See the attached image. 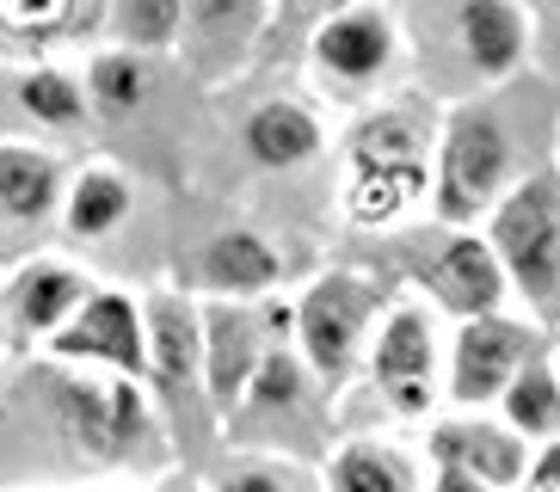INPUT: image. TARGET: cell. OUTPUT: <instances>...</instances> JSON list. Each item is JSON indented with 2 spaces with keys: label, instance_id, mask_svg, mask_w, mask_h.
<instances>
[{
  "label": "cell",
  "instance_id": "cell-6",
  "mask_svg": "<svg viewBox=\"0 0 560 492\" xmlns=\"http://www.w3.org/2000/svg\"><path fill=\"white\" fill-rule=\"evenodd\" d=\"M50 351L62 363H100L112 376H149V320H142V302L124 290H93L74 308V320L50 332Z\"/></svg>",
  "mask_w": 560,
  "mask_h": 492
},
{
  "label": "cell",
  "instance_id": "cell-22",
  "mask_svg": "<svg viewBox=\"0 0 560 492\" xmlns=\"http://www.w3.org/2000/svg\"><path fill=\"white\" fill-rule=\"evenodd\" d=\"M124 215H130V179H124L117 166H86L81 179L68 185L62 229L74 234V241H100V234H112Z\"/></svg>",
  "mask_w": 560,
  "mask_h": 492
},
{
  "label": "cell",
  "instance_id": "cell-11",
  "mask_svg": "<svg viewBox=\"0 0 560 492\" xmlns=\"http://www.w3.org/2000/svg\"><path fill=\"white\" fill-rule=\"evenodd\" d=\"M419 283H425V290L438 295L456 320L499 314V302H505V290H511L493 241H480V234H468V229L450 234V241H438V253L419 265Z\"/></svg>",
  "mask_w": 560,
  "mask_h": 492
},
{
  "label": "cell",
  "instance_id": "cell-28",
  "mask_svg": "<svg viewBox=\"0 0 560 492\" xmlns=\"http://www.w3.org/2000/svg\"><path fill=\"white\" fill-rule=\"evenodd\" d=\"M215 492H302V475L283 468V461H241V468L222 475Z\"/></svg>",
  "mask_w": 560,
  "mask_h": 492
},
{
  "label": "cell",
  "instance_id": "cell-20",
  "mask_svg": "<svg viewBox=\"0 0 560 492\" xmlns=\"http://www.w3.org/2000/svg\"><path fill=\"white\" fill-rule=\"evenodd\" d=\"M247 148H253L259 166L290 173V166L320 154V124H314V112H302L290 98H271V105H259V112L247 117Z\"/></svg>",
  "mask_w": 560,
  "mask_h": 492
},
{
  "label": "cell",
  "instance_id": "cell-5",
  "mask_svg": "<svg viewBox=\"0 0 560 492\" xmlns=\"http://www.w3.org/2000/svg\"><path fill=\"white\" fill-rule=\"evenodd\" d=\"M56 394H62L68 437L81 443L86 456H105V461L124 456V461H136L154 443V412H149V394L136 388V376H112V382L68 376Z\"/></svg>",
  "mask_w": 560,
  "mask_h": 492
},
{
  "label": "cell",
  "instance_id": "cell-29",
  "mask_svg": "<svg viewBox=\"0 0 560 492\" xmlns=\"http://www.w3.org/2000/svg\"><path fill=\"white\" fill-rule=\"evenodd\" d=\"M529 492H560V443H548V456L542 461H529Z\"/></svg>",
  "mask_w": 560,
  "mask_h": 492
},
{
  "label": "cell",
  "instance_id": "cell-27",
  "mask_svg": "<svg viewBox=\"0 0 560 492\" xmlns=\"http://www.w3.org/2000/svg\"><path fill=\"white\" fill-rule=\"evenodd\" d=\"M247 400L253 412H302L308 407V358L290 344H271V358L247 382Z\"/></svg>",
  "mask_w": 560,
  "mask_h": 492
},
{
  "label": "cell",
  "instance_id": "cell-33",
  "mask_svg": "<svg viewBox=\"0 0 560 492\" xmlns=\"http://www.w3.org/2000/svg\"><path fill=\"white\" fill-rule=\"evenodd\" d=\"M555 7H560V0H555Z\"/></svg>",
  "mask_w": 560,
  "mask_h": 492
},
{
  "label": "cell",
  "instance_id": "cell-14",
  "mask_svg": "<svg viewBox=\"0 0 560 492\" xmlns=\"http://www.w3.org/2000/svg\"><path fill=\"white\" fill-rule=\"evenodd\" d=\"M112 13V0H0V44L19 56H44L56 44L93 37Z\"/></svg>",
  "mask_w": 560,
  "mask_h": 492
},
{
  "label": "cell",
  "instance_id": "cell-7",
  "mask_svg": "<svg viewBox=\"0 0 560 492\" xmlns=\"http://www.w3.org/2000/svg\"><path fill=\"white\" fill-rule=\"evenodd\" d=\"M290 327V314L271 308H241L229 295H215L210 308H203V376H210V400L222 412H234L247 400V382L265 358H271V332Z\"/></svg>",
  "mask_w": 560,
  "mask_h": 492
},
{
  "label": "cell",
  "instance_id": "cell-16",
  "mask_svg": "<svg viewBox=\"0 0 560 492\" xmlns=\"http://www.w3.org/2000/svg\"><path fill=\"white\" fill-rule=\"evenodd\" d=\"M62 185H68V173L56 154L25 148V142H0V222L44 229L62 210Z\"/></svg>",
  "mask_w": 560,
  "mask_h": 492
},
{
  "label": "cell",
  "instance_id": "cell-19",
  "mask_svg": "<svg viewBox=\"0 0 560 492\" xmlns=\"http://www.w3.org/2000/svg\"><path fill=\"white\" fill-rule=\"evenodd\" d=\"M203 283H210V295H259L278 283L283 259L271 253V241L265 234H247V229H229L215 234L210 246H203Z\"/></svg>",
  "mask_w": 560,
  "mask_h": 492
},
{
  "label": "cell",
  "instance_id": "cell-32",
  "mask_svg": "<svg viewBox=\"0 0 560 492\" xmlns=\"http://www.w3.org/2000/svg\"><path fill=\"white\" fill-rule=\"evenodd\" d=\"M161 492H198V480H185V475H173V480H166Z\"/></svg>",
  "mask_w": 560,
  "mask_h": 492
},
{
  "label": "cell",
  "instance_id": "cell-13",
  "mask_svg": "<svg viewBox=\"0 0 560 492\" xmlns=\"http://www.w3.org/2000/svg\"><path fill=\"white\" fill-rule=\"evenodd\" d=\"M431 456H438V468H462V475L487 480L493 492L529 480V443L511 425H493V419H450V425H438L431 431Z\"/></svg>",
  "mask_w": 560,
  "mask_h": 492
},
{
  "label": "cell",
  "instance_id": "cell-26",
  "mask_svg": "<svg viewBox=\"0 0 560 492\" xmlns=\"http://www.w3.org/2000/svg\"><path fill=\"white\" fill-rule=\"evenodd\" d=\"M105 25L124 49H173L185 37V0H112Z\"/></svg>",
  "mask_w": 560,
  "mask_h": 492
},
{
  "label": "cell",
  "instance_id": "cell-23",
  "mask_svg": "<svg viewBox=\"0 0 560 492\" xmlns=\"http://www.w3.org/2000/svg\"><path fill=\"white\" fill-rule=\"evenodd\" d=\"M499 407H505V425L517 437H560V376L555 363L536 351V358L511 376V388L499 394Z\"/></svg>",
  "mask_w": 560,
  "mask_h": 492
},
{
  "label": "cell",
  "instance_id": "cell-18",
  "mask_svg": "<svg viewBox=\"0 0 560 492\" xmlns=\"http://www.w3.org/2000/svg\"><path fill=\"white\" fill-rule=\"evenodd\" d=\"M456 32H462V49H468V62H475V74L499 81V74H511V68L524 62L529 19L517 13L511 0H462Z\"/></svg>",
  "mask_w": 560,
  "mask_h": 492
},
{
  "label": "cell",
  "instance_id": "cell-25",
  "mask_svg": "<svg viewBox=\"0 0 560 492\" xmlns=\"http://www.w3.org/2000/svg\"><path fill=\"white\" fill-rule=\"evenodd\" d=\"M149 62H142V49H105L93 56L86 68V98H93V112L105 117H130L142 112V98H149Z\"/></svg>",
  "mask_w": 560,
  "mask_h": 492
},
{
  "label": "cell",
  "instance_id": "cell-1",
  "mask_svg": "<svg viewBox=\"0 0 560 492\" xmlns=\"http://www.w3.org/2000/svg\"><path fill=\"white\" fill-rule=\"evenodd\" d=\"M438 173V136H431V112L419 98H395L376 105L351 130V191L346 210L358 229H388L412 210V197Z\"/></svg>",
  "mask_w": 560,
  "mask_h": 492
},
{
  "label": "cell",
  "instance_id": "cell-9",
  "mask_svg": "<svg viewBox=\"0 0 560 492\" xmlns=\"http://www.w3.org/2000/svg\"><path fill=\"white\" fill-rule=\"evenodd\" d=\"M542 344L524 320L511 314H480V320H462L456 344H450V394L462 407H480V400H499L511 388V376L536 358Z\"/></svg>",
  "mask_w": 560,
  "mask_h": 492
},
{
  "label": "cell",
  "instance_id": "cell-17",
  "mask_svg": "<svg viewBox=\"0 0 560 492\" xmlns=\"http://www.w3.org/2000/svg\"><path fill=\"white\" fill-rule=\"evenodd\" d=\"M86 295H93V283L74 265H25L13 278V290H7V314H13L19 332H44L50 339L56 327L74 320V308Z\"/></svg>",
  "mask_w": 560,
  "mask_h": 492
},
{
  "label": "cell",
  "instance_id": "cell-2",
  "mask_svg": "<svg viewBox=\"0 0 560 492\" xmlns=\"http://www.w3.org/2000/svg\"><path fill=\"white\" fill-rule=\"evenodd\" d=\"M517 185V136L493 105H462L438 130V173H431V203L450 229H468L493 215L505 191Z\"/></svg>",
  "mask_w": 560,
  "mask_h": 492
},
{
  "label": "cell",
  "instance_id": "cell-12",
  "mask_svg": "<svg viewBox=\"0 0 560 492\" xmlns=\"http://www.w3.org/2000/svg\"><path fill=\"white\" fill-rule=\"evenodd\" d=\"M265 32V0H185V62L203 81H229Z\"/></svg>",
  "mask_w": 560,
  "mask_h": 492
},
{
  "label": "cell",
  "instance_id": "cell-30",
  "mask_svg": "<svg viewBox=\"0 0 560 492\" xmlns=\"http://www.w3.org/2000/svg\"><path fill=\"white\" fill-rule=\"evenodd\" d=\"M431 492H493V487H487V480H475V475H462V468H438Z\"/></svg>",
  "mask_w": 560,
  "mask_h": 492
},
{
  "label": "cell",
  "instance_id": "cell-4",
  "mask_svg": "<svg viewBox=\"0 0 560 492\" xmlns=\"http://www.w3.org/2000/svg\"><path fill=\"white\" fill-rule=\"evenodd\" d=\"M370 314H376V295L370 283L351 278V271H327L314 278L296 302V344L308 370L320 382H346L363 358V332H370Z\"/></svg>",
  "mask_w": 560,
  "mask_h": 492
},
{
  "label": "cell",
  "instance_id": "cell-10",
  "mask_svg": "<svg viewBox=\"0 0 560 492\" xmlns=\"http://www.w3.org/2000/svg\"><path fill=\"white\" fill-rule=\"evenodd\" d=\"M370 382L395 412H425L438 388V332L425 308H395L370 339Z\"/></svg>",
  "mask_w": 560,
  "mask_h": 492
},
{
  "label": "cell",
  "instance_id": "cell-31",
  "mask_svg": "<svg viewBox=\"0 0 560 492\" xmlns=\"http://www.w3.org/2000/svg\"><path fill=\"white\" fill-rule=\"evenodd\" d=\"M346 7H358V0H302L308 19H332V13H346Z\"/></svg>",
  "mask_w": 560,
  "mask_h": 492
},
{
  "label": "cell",
  "instance_id": "cell-15",
  "mask_svg": "<svg viewBox=\"0 0 560 492\" xmlns=\"http://www.w3.org/2000/svg\"><path fill=\"white\" fill-rule=\"evenodd\" d=\"M142 320H149V376H154V388L185 394L203 370V314L191 308L185 295L166 290L142 308Z\"/></svg>",
  "mask_w": 560,
  "mask_h": 492
},
{
  "label": "cell",
  "instance_id": "cell-3",
  "mask_svg": "<svg viewBox=\"0 0 560 492\" xmlns=\"http://www.w3.org/2000/svg\"><path fill=\"white\" fill-rule=\"evenodd\" d=\"M487 241L505 265L511 290L542 320H560V166H536L487 215Z\"/></svg>",
  "mask_w": 560,
  "mask_h": 492
},
{
  "label": "cell",
  "instance_id": "cell-24",
  "mask_svg": "<svg viewBox=\"0 0 560 492\" xmlns=\"http://www.w3.org/2000/svg\"><path fill=\"white\" fill-rule=\"evenodd\" d=\"M13 98H19V112L32 117V124H44V130H81L86 117H93L86 86L74 81V74H62V68H32V74H19Z\"/></svg>",
  "mask_w": 560,
  "mask_h": 492
},
{
  "label": "cell",
  "instance_id": "cell-21",
  "mask_svg": "<svg viewBox=\"0 0 560 492\" xmlns=\"http://www.w3.org/2000/svg\"><path fill=\"white\" fill-rule=\"evenodd\" d=\"M327 487L332 492H419V468L395 443L358 437L327 461Z\"/></svg>",
  "mask_w": 560,
  "mask_h": 492
},
{
  "label": "cell",
  "instance_id": "cell-8",
  "mask_svg": "<svg viewBox=\"0 0 560 492\" xmlns=\"http://www.w3.org/2000/svg\"><path fill=\"white\" fill-rule=\"evenodd\" d=\"M314 68H320V81L332 86L339 98H358L395 68V19L358 0L346 13H332L314 25Z\"/></svg>",
  "mask_w": 560,
  "mask_h": 492
}]
</instances>
